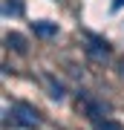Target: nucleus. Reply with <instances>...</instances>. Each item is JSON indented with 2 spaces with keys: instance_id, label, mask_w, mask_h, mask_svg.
I'll use <instances>...</instances> for the list:
<instances>
[{
  "instance_id": "nucleus-7",
  "label": "nucleus",
  "mask_w": 124,
  "mask_h": 130,
  "mask_svg": "<svg viewBox=\"0 0 124 130\" xmlns=\"http://www.w3.org/2000/svg\"><path fill=\"white\" fill-rule=\"evenodd\" d=\"M46 87H49V98H55V101H64V84L55 81V78H46Z\"/></svg>"
},
{
  "instance_id": "nucleus-8",
  "label": "nucleus",
  "mask_w": 124,
  "mask_h": 130,
  "mask_svg": "<svg viewBox=\"0 0 124 130\" xmlns=\"http://www.w3.org/2000/svg\"><path fill=\"white\" fill-rule=\"evenodd\" d=\"M95 127H98V130H124L118 121H113V119H101V121H95Z\"/></svg>"
},
{
  "instance_id": "nucleus-5",
  "label": "nucleus",
  "mask_w": 124,
  "mask_h": 130,
  "mask_svg": "<svg viewBox=\"0 0 124 130\" xmlns=\"http://www.w3.org/2000/svg\"><path fill=\"white\" fill-rule=\"evenodd\" d=\"M23 14V0H3V18H20Z\"/></svg>"
},
{
  "instance_id": "nucleus-10",
  "label": "nucleus",
  "mask_w": 124,
  "mask_h": 130,
  "mask_svg": "<svg viewBox=\"0 0 124 130\" xmlns=\"http://www.w3.org/2000/svg\"><path fill=\"white\" fill-rule=\"evenodd\" d=\"M118 72H121V78H124V61H121V64H118Z\"/></svg>"
},
{
  "instance_id": "nucleus-6",
  "label": "nucleus",
  "mask_w": 124,
  "mask_h": 130,
  "mask_svg": "<svg viewBox=\"0 0 124 130\" xmlns=\"http://www.w3.org/2000/svg\"><path fill=\"white\" fill-rule=\"evenodd\" d=\"M6 46H12L14 52H26V38L23 35H17V32H12V35H6Z\"/></svg>"
},
{
  "instance_id": "nucleus-2",
  "label": "nucleus",
  "mask_w": 124,
  "mask_h": 130,
  "mask_svg": "<svg viewBox=\"0 0 124 130\" xmlns=\"http://www.w3.org/2000/svg\"><path fill=\"white\" fill-rule=\"evenodd\" d=\"M87 55H90V58H95V61H104L107 55H110V43H107L101 35L87 32Z\"/></svg>"
},
{
  "instance_id": "nucleus-1",
  "label": "nucleus",
  "mask_w": 124,
  "mask_h": 130,
  "mask_svg": "<svg viewBox=\"0 0 124 130\" xmlns=\"http://www.w3.org/2000/svg\"><path fill=\"white\" fill-rule=\"evenodd\" d=\"M9 116H12V121H14L17 127H26V130H35V127H41V116H38V110H35L32 104H26V101H17V104H12Z\"/></svg>"
},
{
  "instance_id": "nucleus-9",
  "label": "nucleus",
  "mask_w": 124,
  "mask_h": 130,
  "mask_svg": "<svg viewBox=\"0 0 124 130\" xmlns=\"http://www.w3.org/2000/svg\"><path fill=\"white\" fill-rule=\"evenodd\" d=\"M110 9H113V12H121V9H124V0H113Z\"/></svg>"
},
{
  "instance_id": "nucleus-3",
  "label": "nucleus",
  "mask_w": 124,
  "mask_h": 130,
  "mask_svg": "<svg viewBox=\"0 0 124 130\" xmlns=\"http://www.w3.org/2000/svg\"><path fill=\"white\" fill-rule=\"evenodd\" d=\"M81 95V93H78ZM84 101H87V116L92 119V121H101V119H107V113H110V107H107L104 101H90L87 95H81Z\"/></svg>"
},
{
  "instance_id": "nucleus-4",
  "label": "nucleus",
  "mask_w": 124,
  "mask_h": 130,
  "mask_svg": "<svg viewBox=\"0 0 124 130\" xmlns=\"http://www.w3.org/2000/svg\"><path fill=\"white\" fill-rule=\"evenodd\" d=\"M32 32L38 38H55L58 35V23H49V20H38V23H32Z\"/></svg>"
}]
</instances>
